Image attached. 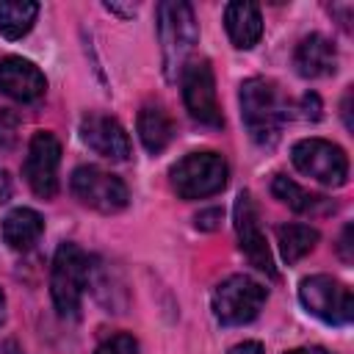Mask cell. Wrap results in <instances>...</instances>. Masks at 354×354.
Wrapping results in <instances>:
<instances>
[{
  "label": "cell",
  "mask_w": 354,
  "mask_h": 354,
  "mask_svg": "<svg viewBox=\"0 0 354 354\" xmlns=\"http://www.w3.org/2000/svg\"><path fill=\"white\" fill-rule=\"evenodd\" d=\"M241 119L254 144L274 147L288 119V102L271 80L249 77L241 83Z\"/></svg>",
  "instance_id": "6da1fadb"
},
{
  "label": "cell",
  "mask_w": 354,
  "mask_h": 354,
  "mask_svg": "<svg viewBox=\"0 0 354 354\" xmlns=\"http://www.w3.org/2000/svg\"><path fill=\"white\" fill-rule=\"evenodd\" d=\"M158 36H160V50H163L166 77L174 80L177 75H183L188 55L199 39L194 8L183 0H163L158 6Z\"/></svg>",
  "instance_id": "7a4b0ae2"
},
{
  "label": "cell",
  "mask_w": 354,
  "mask_h": 354,
  "mask_svg": "<svg viewBox=\"0 0 354 354\" xmlns=\"http://www.w3.org/2000/svg\"><path fill=\"white\" fill-rule=\"evenodd\" d=\"M88 288V257L75 243H61L50 268V293L58 315L72 318L80 310L83 293Z\"/></svg>",
  "instance_id": "3957f363"
},
{
  "label": "cell",
  "mask_w": 354,
  "mask_h": 354,
  "mask_svg": "<svg viewBox=\"0 0 354 354\" xmlns=\"http://www.w3.org/2000/svg\"><path fill=\"white\" fill-rule=\"evenodd\" d=\"M169 177L180 199H205L227 185L230 166L218 152H188L171 166Z\"/></svg>",
  "instance_id": "277c9868"
},
{
  "label": "cell",
  "mask_w": 354,
  "mask_h": 354,
  "mask_svg": "<svg viewBox=\"0 0 354 354\" xmlns=\"http://www.w3.org/2000/svg\"><path fill=\"white\" fill-rule=\"evenodd\" d=\"M266 288L246 277V274H235L227 277L216 290H213V315L224 324V326H241L257 318V313L266 304Z\"/></svg>",
  "instance_id": "5b68a950"
},
{
  "label": "cell",
  "mask_w": 354,
  "mask_h": 354,
  "mask_svg": "<svg viewBox=\"0 0 354 354\" xmlns=\"http://www.w3.org/2000/svg\"><path fill=\"white\" fill-rule=\"evenodd\" d=\"M290 160L301 174L318 180L321 185L340 188L348 183V158L337 144H332L326 138L296 141L290 149Z\"/></svg>",
  "instance_id": "8992f818"
},
{
  "label": "cell",
  "mask_w": 354,
  "mask_h": 354,
  "mask_svg": "<svg viewBox=\"0 0 354 354\" xmlns=\"http://www.w3.org/2000/svg\"><path fill=\"white\" fill-rule=\"evenodd\" d=\"M299 299H301V304L307 307V313L315 315V318H321L324 324L346 326V324L354 318V296H351V290H348L340 279H335V277L315 274V277L301 279V285H299Z\"/></svg>",
  "instance_id": "52a82bcc"
},
{
  "label": "cell",
  "mask_w": 354,
  "mask_h": 354,
  "mask_svg": "<svg viewBox=\"0 0 354 354\" xmlns=\"http://www.w3.org/2000/svg\"><path fill=\"white\" fill-rule=\"evenodd\" d=\"M72 194L86 207L100 210V213H116L130 199L122 177H116L100 166H77L72 171Z\"/></svg>",
  "instance_id": "ba28073f"
},
{
  "label": "cell",
  "mask_w": 354,
  "mask_h": 354,
  "mask_svg": "<svg viewBox=\"0 0 354 354\" xmlns=\"http://www.w3.org/2000/svg\"><path fill=\"white\" fill-rule=\"evenodd\" d=\"M180 83H183V100H185L188 113L199 124L221 127L224 116H221V108H218V100H216V77H213L210 64L205 58L188 61L183 75H180Z\"/></svg>",
  "instance_id": "9c48e42d"
},
{
  "label": "cell",
  "mask_w": 354,
  "mask_h": 354,
  "mask_svg": "<svg viewBox=\"0 0 354 354\" xmlns=\"http://www.w3.org/2000/svg\"><path fill=\"white\" fill-rule=\"evenodd\" d=\"M58 166H61V144L53 133L39 130L33 133L28 144V158H25V180L30 191L41 199H53L58 194Z\"/></svg>",
  "instance_id": "30bf717a"
},
{
  "label": "cell",
  "mask_w": 354,
  "mask_h": 354,
  "mask_svg": "<svg viewBox=\"0 0 354 354\" xmlns=\"http://www.w3.org/2000/svg\"><path fill=\"white\" fill-rule=\"evenodd\" d=\"M232 218H235L238 243H241V252L246 254V260H249L257 271H263L266 277L274 279V277H277V268H274V260H271L266 235H263V230H260V213H257V205H254V199H252L249 191H241V194H238Z\"/></svg>",
  "instance_id": "8fae6325"
},
{
  "label": "cell",
  "mask_w": 354,
  "mask_h": 354,
  "mask_svg": "<svg viewBox=\"0 0 354 354\" xmlns=\"http://www.w3.org/2000/svg\"><path fill=\"white\" fill-rule=\"evenodd\" d=\"M80 138L88 149L108 160H127L130 158V138L124 127L105 113H86L80 119Z\"/></svg>",
  "instance_id": "7c38bea8"
},
{
  "label": "cell",
  "mask_w": 354,
  "mask_h": 354,
  "mask_svg": "<svg viewBox=\"0 0 354 354\" xmlns=\"http://www.w3.org/2000/svg\"><path fill=\"white\" fill-rule=\"evenodd\" d=\"M0 91L17 102H36L47 91V80L41 69L19 55H8L0 61Z\"/></svg>",
  "instance_id": "4fadbf2b"
},
{
  "label": "cell",
  "mask_w": 354,
  "mask_h": 354,
  "mask_svg": "<svg viewBox=\"0 0 354 354\" xmlns=\"http://www.w3.org/2000/svg\"><path fill=\"white\" fill-rule=\"evenodd\" d=\"M293 66L301 77H326L337 69V50L326 36L310 33L299 41L293 53Z\"/></svg>",
  "instance_id": "5bb4252c"
},
{
  "label": "cell",
  "mask_w": 354,
  "mask_h": 354,
  "mask_svg": "<svg viewBox=\"0 0 354 354\" xmlns=\"http://www.w3.org/2000/svg\"><path fill=\"white\" fill-rule=\"evenodd\" d=\"M224 28L232 39V44L238 50H249L260 41L263 36V17H260V8L254 3H230L224 8Z\"/></svg>",
  "instance_id": "9a60e30c"
},
{
  "label": "cell",
  "mask_w": 354,
  "mask_h": 354,
  "mask_svg": "<svg viewBox=\"0 0 354 354\" xmlns=\"http://www.w3.org/2000/svg\"><path fill=\"white\" fill-rule=\"evenodd\" d=\"M271 191L279 202H285L290 210L301 213V216H326L335 210V202L321 196V194H313L307 188H301L299 183H293L290 177L285 174H277L274 183H271Z\"/></svg>",
  "instance_id": "2e32d148"
},
{
  "label": "cell",
  "mask_w": 354,
  "mask_h": 354,
  "mask_svg": "<svg viewBox=\"0 0 354 354\" xmlns=\"http://www.w3.org/2000/svg\"><path fill=\"white\" fill-rule=\"evenodd\" d=\"M41 232H44V218L33 207H14L3 218V241L17 252L30 249L41 238Z\"/></svg>",
  "instance_id": "e0dca14e"
},
{
  "label": "cell",
  "mask_w": 354,
  "mask_h": 354,
  "mask_svg": "<svg viewBox=\"0 0 354 354\" xmlns=\"http://www.w3.org/2000/svg\"><path fill=\"white\" fill-rule=\"evenodd\" d=\"M138 138L147 152H163L174 138V122L160 105H144L138 113Z\"/></svg>",
  "instance_id": "ac0fdd59"
},
{
  "label": "cell",
  "mask_w": 354,
  "mask_h": 354,
  "mask_svg": "<svg viewBox=\"0 0 354 354\" xmlns=\"http://www.w3.org/2000/svg\"><path fill=\"white\" fill-rule=\"evenodd\" d=\"M277 243H279V254L288 266L299 263L304 254H310L318 243V230L310 224H282L277 227Z\"/></svg>",
  "instance_id": "d6986e66"
},
{
  "label": "cell",
  "mask_w": 354,
  "mask_h": 354,
  "mask_svg": "<svg viewBox=\"0 0 354 354\" xmlns=\"http://www.w3.org/2000/svg\"><path fill=\"white\" fill-rule=\"evenodd\" d=\"M36 14H39V3H30V0H3L0 3V33L6 39H22L33 22H36Z\"/></svg>",
  "instance_id": "ffe728a7"
},
{
  "label": "cell",
  "mask_w": 354,
  "mask_h": 354,
  "mask_svg": "<svg viewBox=\"0 0 354 354\" xmlns=\"http://www.w3.org/2000/svg\"><path fill=\"white\" fill-rule=\"evenodd\" d=\"M97 354H138V343L133 335L119 332V335H111L108 340H102Z\"/></svg>",
  "instance_id": "44dd1931"
},
{
  "label": "cell",
  "mask_w": 354,
  "mask_h": 354,
  "mask_svg": "<svg viewBox=\"0 0 354 354\" xmlns=\"http://www.w3.org/2000/svg\"><path fill=\"white\" fill-rule=\"evenodd\" d=\"M17 127H19V119L11 113V111H0V147H14L17 144Z\"/></svg>",
  "instance_id": "7402d4cb"
},
{
  "label": "cell",
  "mask_w": 354,
  "mask_h": 354,
  "mask_svg": "<svg viewBox=\"0 0 354 354\" xmlns=\"http://www.w3.org/2000/svg\"><path fill=\"white\" fill-rule=\"evenodd\" d=\"M221 216H224L221 207H207V210H202V213L196 216V227H199V230H216L218 221H221Z\"/></svg>",
  "instance_id": "603a6c76"
},
{
  "label": "cell",
  "mask_w": 354,
  "mask_h": 354,
  "mask_svg": "<svg viewBox=\"0 0 354 354\" xmlns=\"http://www.w3.org/2000/svg\"><path fill=\"white\" fill-rule=\"evenodd\" d=\"M301 108H304V119H321V100H318V94H304V100H301Z\"/></svg>",
  "instance_id": "cb8c5ba5"
},
{
  "label": "cell",
  "mask_w": 354,
  "mask_h": 354,
  "mask_svg": "<svg viewBox=\"0 0 354 354\" xmlns=\"http://www.w3.org/2000/svg\"><path fill=\"white\" fill-rule=\"evenodd\" d=\"M230 354H263V346H260L257 340H243V343L232 346Z\"/></svg>",
  "instance_id": "d4e9b609"
},
{
  "label": "cell",
  "mask_w": 354,
  "mask_h": 354,
  "mask_svg": "<svg viewBox=\"0 0 354 354\" xmlns=\"http://www.w3.org/2000/svg\"><path fill=\"white\" fill-rule=\"evenodd\" d=\"M11 188H14V185H11L8 171H6V169H0V205L11 199Z\"/></svg>",
  "instance_id": "484cf974"
},
{
  "label": "cell",
  "mask_w": 354,
  "mask_h": 354,
  "mask_svg": "<svg viewBox=\"0 0 354 354\" xmlns=\"http://www.w3.org/2000/svg\"><path fill=\"white\" fill-rule=\"evenodd\" d=\"M351 224L343 230V238H340V249H343V260H351Z\"/></svg>",
  "instance_id": "4316f807"
},
{
  "label": "cell",
  "mask_w": 354,
  "mask_h": 354,
  "mask_svg": "<svg viewBox=\"0 0 354 354\" xmlns=\"http://www.w3.org/2000/svg\"><path fill=\"white\" fill-rule=\"evenodd\" d=\"M343 122H346L348 130L354 127V122H351V91H346V97H343Z\"/></svg>",
  "instance_id": "83f0119b"
},
{
  "label": "cell",
  "mask_w": 354,
  "mask_h": 354,
  "mask_svg": "<svg viewBox=\"0 0 354 354\" xmlns=\"http://www.w3.org/2000/svg\"><path fill=\"white\" fill-rule=\"evenodd\" d=\"M285 354H329V351L321 348V346H301V348H293V351H285Z\"/></svg>",
  "instance_id": "f1b7e54d"
},
{
  "label": "cell",
  "mask_w": 354,
  "mask_h": 354,
  "mask_svg": "<svg viewBox=\"0 0 354 354\" xmlns=\"http://www.w3.org/2000/svg\"><path fill=\"white\" fill-rule=\"evenodd\" d=\"M3 318H6V296L0 290V324H3Z\"/></svg>",
  "instance_id": "f546056e"
}]
</instances>
